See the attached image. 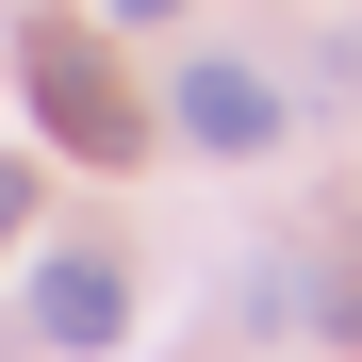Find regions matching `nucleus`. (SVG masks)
I'll list each match as a JSON object with an SVG mask.
<instances>
[{"instance_id":"1","label":"nucleus","mask_w":362,"mask_h":362,"mask_svg":"<svg viewBox=\"0 0 362 362\" xmlns=\"http://www.w3.org/2000/svg\"><path fill=\"white\" fill-rule=\"evenodd\" d=\"M17 83H33V115H49L66 165H148V99L115 83V49H99L83 17H33V33H17Z\"/></svg>"},{"instance_id":"2","label":"nucleus","mask_w":362,"mask_h":362,"mask_svg":"<svg viewBox=\"0 0 362 362\" xmlns=\"http://www.w3.org/2000/svg\"><path fill=\"white\" fill-rule=\"evenodd\" d=\"M165 115H181V148H198V165H264V148H280V83L230 66V49H198V66L165 83Z\"/></svg>"},{"instance_id":"3","label":"nucleus","mask_w":362,"mask_h":362,"mask_svg":"<svg viewBox=\"0 0 362 362\" xmlns=\"http://www.w3.org/2000/svg\"><path fill=\"white\" fill-rule=\"evenodd\" d=\"M115 329H132V280L99 247H49L33 264V346H115Z\"/></svg>"},{"instance_id":"4","label":"nucleus","mask_w":362,"mask_h":362,"mask_svg":"<svg viewBox=\"0 0 362 362\" xmlns=\"http://www.w3.org/2000/svg\"><path fill=\"white\" fill-rule=\"evenodd\" d=\"M296 313H313L329 346H362V247H329V264H313V296H296Z\"/></svg>"},{"instance_id":"5","label":"nucleus","mask_w":362,"mask_h":362,"mask_svg":"<svg viewBox=\"0 0 362 362\" xmlns=\"http://www.w3.org/2000/svg\"><path fill=\"white\" fill-rule=\"evenodd\" d=\"M17 230H33V165H0V247H17Z\"/></svg>"},{"instance_id":"6","label":"nucleus","mask_w":362,"mask_h":362,"mask_svg":"<svg viewBox=\"0 0 362 362\" xmlns=\"http://www.w3.org/2000/svg\"><path fill=\"white\" fill-rule=\"evenodd\" d=\"M115 17H181V0H115Z\"/></svg>"}]
</instances>
